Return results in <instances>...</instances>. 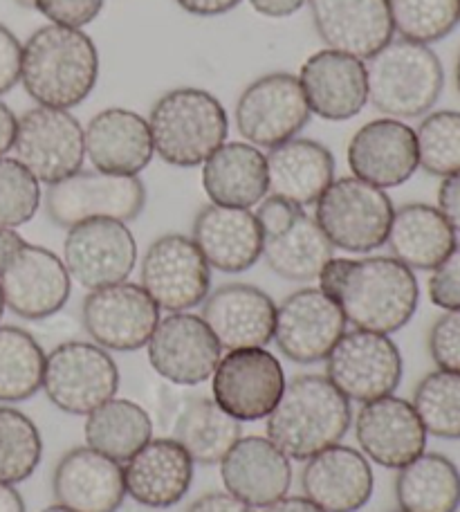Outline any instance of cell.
Segmentation results:
<instances>
[{
	"label": "cell",
	"instance_id": "obj_1",
	"mask_svg": "<svg viewBox=\"0 0 460 512\" xmlns=\"http://www.w3.org/2000/svg\"><path fill=\"white\" fill-rule=\"evenodd\" d=\"M319 290L337 301L348 324L391 335L416 315L420 288L413 270L393 256L330 259L319 272Z\"/></svg>",
	"mask_w": 460,
	"mask_h": 512
},
{
	"label": "cell",
	"instance_id": "obj_2",
	"mask_svg": "<svg viewBox=\"0 0 460 512\" xmlns=\"http://www.w3.org/2000/svg\"><path fill=\"white\" fill-rule=\"evenodd\" d=\"M99 52L84 30L45 25L23 45L21 84L36 104L70 111L97 86Z\"/></svg>",
	"mask_w": 460,
	"mask_h": 512
},
{
	"label": "cell",
	"instance_id": "obj_3",
	"mask_svg": "<svg viewBox=\"0 0 460 512\" xmlns=\"http://www.w3.org/2000/svg\"><path fill=\"white\" fill-rule=\"evenodd\" d=\"M268 420V438L294 461L339 445L353 423L351 400L326 376L308 373L285 384Z\"/></svg>",
	"mask_w": 460,
	"mask_h": 512
},
{
	"label": "cell",
	"instance_id": "obj_4",
	"mask_svg": "<svg viewBox=\"0 0 460 512\" xmlns=\"http://www.w3.org/2000/svg\"><path fill=\"white\" fill-rule=\"evenodd\" d=\"M153 151L171 167L191 169L227 140L229 120L220 99L202 88L167 90L149 113Z\"/></svg>",
	"mask_w": 460,
	"mask_h": 512
},
{
	"label": "cell",
	"instance_id": "obj_5",
	"mask_svg": "<svg viewBox=\"0 0 460 512\" xmlns=\"http://www.w3.org/2000/svg\"><path fill=\"white\" fill-rule=\"evenodd\" d=\"M368 104L393 120L427 115L443 95V61L429 45L391 41L366 63Z\"/></svg>",
	"mask_w": 460,
	"mask_h": 512
},
{
	"label": "cell",
	"instance_id": "obj_6",
	"mask_svg": "<svg viewBox=\"0 0 460 512\" xmlns=\"http://www.w3.org/2000/svg\"><path fill=\"white\" fill-rule=\"evenodd\" d=\"M315 205V221L333 248L368 254L386 245L395 207L384 189L344 176L330 182Z\"/></svg>",
	"mask_w": 460,
	"mask_h": 512
},
{
	"label": "cell",
	"instance_id": "obj_7",
	"mask_svg": "<svg viewBox=\"0 0 460 512\" xmlns=\"http://www.w3.org/2000/svg\"><path fill=\"white\" fill-rule=\"evenodd\" d=\"M43 200L45 214L63 230L95 218L131 223L144 212L146 187L137 176L77 171L50 185Z\"/></svg>",
	"mask_w": 460,
	"mask_h": 512
},
{
	"label": "cell",
	"instance_id": "obj_8",
	"mask_svg": "<svg viewBox=\"0 0 460 512\" xmlns=\"http://www.w3.org/2000/svg\"><path fill=\"white\" fill-rule=\"evenodd\" d=\"M41 389L57 409L72 416H88L92 409L115 398L119 371L106 349L72 340L45 355Z\"/></svg>",
	"mask_w": 460,
	"mask_h": 512
},
{
	"label": "cell",
	"instance_id": "obj_9",
	"mask_svg": "<svg viewBox=\"0 0 460 512\" xmlns=\"http://www.w3.org/2000/svg\"><path fill=\"white\" fill-rule=\"evenodd\" d=\"M14 151L36 180L54 185L81 171L86 160L84 126L70 111L36 106L18 117Z\"/></svg>",
	"mask_w": 460,
	"mask_h": 512
},
{
	"label": "cell",
	"instance_id": "obj_10",
	"mask_svg": "<svg viewBox=\"0 0 460 512\" xmlns=\"http://www.w3.org/2000/svg\"><path fill=\"white\" fill-rule=\"evenodd\" d=\"M310 106L297 75L270 72L254 79L236 102V126L252 146L274 149L310 122Z\"/></svg>",
	"mask_w": 460,
	"mask_h": 512
},
{
	"label": "cell",
	"instance_id": "obj_11",
	"mask_svg": "<svg viewBox=\"0 0 460 512\" xmlns=\"http://www.w3.org/2000/svg\"><path fill=\"white\" fill-rule=\"evenodd\" d=\"M326 378L346 400L371 402L393 391L402 382V355L389 335L360 331L344 333L328 353Z\"/></svg>",
	"mask_w": 460,
	"mask_h": 512
},
{
	"label": "cell",
	"instance_id": "obj_12",
	"mask_svg": "<svg viewBox=\"0 0 460 512\" xmlns=\"http://www.w3.org/2000/svg\"><path fill=\"white\" fill-rule=\"evenodd\" d=\"M279 358L265 346L227 351L211 376V393L220 409L238 423H252L272 414L285 391Z\"/></svg>",
	"mask_w": 460,
	"mask_h": 512
},
{
	"label": "cell",
	"instance_id": "obj_13",
	"mask_svg": "<svg viewBox=\"0 0 460 512\" xmlns=\"http://www.w3.org/2000/svg\"><path fill=\"white\" fill-rule=\"evenodd\" d=\"M140 286L167 313H189L211 292V268L193 239L164 234L146 250Z\"/></svg>",
	"mask_w": 460,
	"mask_h": 512
},
{
	"label": "cell",
	"instance_id": "obj_14",
	"mask_svg": "<svg viewBox=\"0 0 460 512\" xmlns=\"http://www.w3.org/2000/svg\"><path fill=\"white\" fill-rule=\"evenodd\" d=\"M90 340L106 351H140L160 324V308L140 283L122 281L90 290L81 304Z\"/></svg>",
	"mask_w": 460,
	"mask_h": 512
},
{
	"label": "cell",
	"instance_id": "obj_15",
	"mask_svg": "<svg viewBox=\"0 0 460 512\" xmlns=\"http://www.w3.org/2000/svg\"><path fill=\"white\" fill-rule=\"evenodd\" d=\"M346 324L342 308L324 290L301 288L276 306L272 340L288 360L317 364L342 340Z\"/></svg>",
	"mask_w": 460,
	"mask_h": 512
},
{
	"label": "cell",
	"instance_id": "obj_16",
	"mask_svg": "<svg viewBox=\"0 0 460 512\" xmlns=\"http://www.w3.org/2000/svg\"><path fill=\"white\" fill-rule=\"evenodd\" d=\"M63 263L81 288L99 290L122 283L137 263V243L126 223L95 218L70 227L63 241Z\"/></svg>",
	"mask_w": 460,
	"mask_h": 512
},
{
	"label": "cell",
	"instance_id": "obj_17",
	"mask_svg": "<svg viewBox=\"0 0 460 512\" xmlns=\"http://www.w3.org/2000/svg\"><path fill=\"white\" fill-rule=\"evenodd\" d=\"M0 292L14 315L39 322L68 304L72 279L66 263L52 250L25 243L0 272Z\"/></svg>",
	"mask_w": 460,
	"mask_h": 512
},
{
	"label": "cell",
	"instance_id": "obj_18",
	"mask_svg": "<svg viewBox=\"0 0 460 512\" xmlns=\"http://www.w3.org/2000/svg\"><path fill=\"white\" fill-rule=\"evenodd\" d=\"M149 362L158 376L180 387H196L214 376L223 349L200 315L171 313L160 319L149 344Z\"/></svg>",
	"mask_w": 460,
	"mask_h": 512
},
{
	"label": "cell",
	"instance_id": "obj_19",
	"mask_svg": "<svg viewBox=\"0 0 460 512\" xmlns=\"http://www.w3.org/2000/svg\"><path fill=\"white\" fill-rule=\"evenodd\" d=\"M346 158L353 176L368 185L400 187L420 167L416 131L393 117L366 122L348 142Z\"/></svg>",
	"mask_w": 460,
	"mask_h": 512
},
{
	"label": "cell",
	"instance_id": "obj_20",
	"mask_svg": "<svg viewBox=\"0 0 460 512\" xmlns=\"http://www.w3.org/2000/svg\"><path fill=\"white\" fill-rule=\"evenodd\" d=\"M355 438L366 459L400 470L425 452L427 429L409 400L384 396L364 402L355 418Z\"/></svg>",
	"mask_w": 460,
	"mask_h": 512
},
{
	"label": "cell",
	"instance_id": "obj_21",
	"mask_svg": "<svg viewBox=\"0 0 460 512\" xmlns=\"http://www.w3.org/2000/svg\"><path fill=\"white\" fill-rule=\"evenodd\" d=\"M328 50L368 61L393 41L389 0H306Z\"/></svg>",
	"mask_w": 460,
	"mask_h": 512
},
{
	"label": "cell",
	"instance_id": "obj_22",
	"mask_svg": "<svg viewBox=\"0 0 460 512\" xmlns=\"http://www.w3.org/2000/svg\"><path fill=\"white\" fill-rule=\"evenodd\" d=\"M200 306L202 322L220 349H256L272 342L276 304L265 290L250 283H227L209 292Z\"/></svg>",
	"mask_w": 460,
	"mask_h": 512
},
{
	"label": "cell",
	"instance_id": "obj_23",
	"mask_svg": "<svg viewBox=\"0 0 460 512\" xmlns=\"http://www.w3.org/2000/svg\"><path fill=\"white\" fill-rule=\"evenodd\" d=\"M299 84L310 113L321 120H353L368 104L366 63L351 54L328 48L315 52L301 66Z\"/></svg>",
	"mask_w": 460,
	"mask_h": 512
},
{
	"label": "cell",
	"instance_id": "obj_24",
	"mask_svg": "<svg viewBox=\"0 0 460 512\" xmlns=\"http://www.w3.org/2000/svg\"><path fill=\"white\" fill-rule=\"evenodd\" d=\"M225 490L252 508L281 501L292 486V465L265 436H241L220 461Z\"/></svg>",
	"mask_w": 460,
	"mask_h": 512
},
{
	"label": "cell",
	"instance_id": "obj_25",
	"mask_svg": "<svg viewBox=\"0 0 460 512\" xmlns=\"http://www.w3.org/2000/svg\"><path fill=\"white\" fill-rule=\"evenodd\" d=\"M301 488L306 499L324 512H357L371 501L375 477L362 452L333 445L306 461Z\"/></svg>",
	"mask_w": 460,
	"mask_h": 512
},
{
	"label": "cell",
	"instance_id": "obj_26",
	"mask_svg": "<svg viewBox=\"0 0 460 512\" xmlns=\"http://www.w3.org/2000/svg\"><path fill=\"white\" fill-rule=\"evenodd\" d=\"M59 506L75 512H119L126 499L124 468L92 447H75L63 454L52 477Z\"/></svg>",
	"mask_w": 460,
	"mask_h": 512
},
{
	"label": "cell",
	"instance_id": "obj_27",
	"mask_svg": "<svg viewBox=\"0 0 460 512\" xmlns=\"http://www.w3.org/2000/svg\"><path fill=\"white\" fill-rule=\"evenodd\" d=\"M191 232L209 268L218 272L241 274L261 261L263 232L250 209L209 203L198 212Z\"/></svg>",
	"mask_w": 460,
	"mask_h": 512
},
{
	"label": "cell",
	"instance_id": "obj_28",
	"mask_svg": "<svg viewBox=\"0 0 460 512\" xmlns=\"http://www.w3.org/2000/svg\"><path fill=\"white\" fill-rule=\"evenodd\" d=\"M193 459L173 438H151L124 463L126 495L135 504L164 510L180 504L193 483Z\"/></svg>",
	"mask_w": 460,
	"mask_h": 512
},
{
	"label": "cell",
	"instance_id": "obj_29",
	"mask_svg": "<svg viewBox=\"0 0 460 512\" xmlns=\"http://www.w3.org/2000/svg\"><path fill=\"white\" fill-rule=\"evenodd\" d=\"M86 158L92 167L115 176H140L153 160L149 122L128 108H106L84 128Z\"/></svg>",
	"mask_w": 460,
	"mask_h": 512
},
{
	"label": "cell",
	"instance_id": "obj_30",
	"mask_svg": "<svg viewBox=\"0 0 460 512\" xmlns=\"http://www.w3.org/2000/svg\"><path fill=\"white\" fill-rule=\"evenodd\" d=\"M268 185L272 196H281L299 207L315 205L335 180V158L328 146L306 137H292L270 149Z\"/></svg>",
	"mask_w": 460,
	"mask_h": 512
},
{
	"label": "cell",
	"instance_id": "obj_31",
	"mask_svg": "<svg viewBox=\"0 0 460 512\" xmlns=\"http://www.w3.org/2000/svg\"><path fill=\"white\" fill-rule=\"evenodd\" d=\"M202 189L214 205L250 209L270 194L268 162L259 146L225 142L202 164Z\"/></svg>",
	"mask_w": 460,
	"mask_h": 512
},
{
	"label": "cell",
	"instance_id": "obj_32",
	"mask_svg": "<svg viewBox=\"0 0 460 512\" xmlns=\"http://www.w3.org/2000/svg\"><path fill=\"white\" fill-rule=\"evenodd\" d=\"M454 227L438 207L411 203L395 209L386 245L409 270H436L456 245Z\"/></svg>",
	"mask_w": 460,
	"mask_h": 512
},
{
	"label": "cell",
	"instance_id": "obj_33",
	"mask_svg": "<svg viewBox=\"0 0 460 512\" xmlns=\"http://www.w3.org/2000/svg\"><path fill=\"white\" fill-rule=\"evenodd\" d=\"M333 256V243L321 232L315 218L303 212L288 230L265 236L261 259H265L276 277L294 283H308L319 277V272Z\"/></svg>",
	"mask_w": 460,
	"mask_h": 512
},
{
	"label": "cell",
	"instance_id": "obj_34",
	"mask_svg": "<svg viewBox=\"0 0 460 512\" xmlns=\"http://www.w3.org/2000/svg\"><path fill=\"white\" fill-rule=\"evenodd\" d=\"M395 499L402 512H456L460 508V470L445 454L422 452L400 468Z\"/></svg>",
	"mask_w": 460,
	"mask_h": 512
},
{
	"label": "cell",
	"instance_id": "obj_35",
	"mask_svg": "<svg viewBox=\"0 0 460 512\" xmlns=\"http://www.w3.org/2000/svg\"><path fill=\"white\" fill-rule=\"evenodd\" d=\"M86 445L117 463H126L153 438V420L128 398H110L86 416Z\"/></svg>",
	"mask_w": 460,
	"mask_h": 512
},
{
	"label": "cell",
	"instance_id": "obj_36",
	"mask_svg": "<svg viewBox=\"0 0 460 512\" xmlns=\"http://www.w3.org/2000/svg\"><path fill=\"white\" fill-rule=\"evenodd\" d=\"M241 436V423L220 409L214 398L189 400L173 425V441H178L193 463L200 465L223 461Z\"/></svg>",
	"mask_w": 460,
	"mask_h": 512
},
{
	"label": "cell",
	"instance_id": "obj_37",
	"mask_svg": "<svg viewBox=\"0 0 460 512\" xmlns=\"http://www.w3.org/2000/svg\"><path fill=\"white\" fill-rule=\"evenodd\" d=\"M45 353L18 326H0V402H23L43 387Z\"/></svg>",
	"mask_w": 460,
	"mask_h": 512
},
{
	"label": "cell",
	"instance_id": "obj_38",
	"mask_svg": "<svg viewBox=\"0 0 460 512\" xmlns=\"http://www.w3.org/2000/svg\"><path fill=\"white\" fill-rule=\"evenodd\" d=\"M43 456L39 427L14 407H0V483H23L36 472Z\"/></svg>",
	"mask_w": 460,
	"mask_h": 512
},
{
	"label": "cell",
	"instance_id": "obj_39",
	"mask_svg": "<svg viewBox=\"0 0 460 512\" xmlns=\"http://www.w3.org/2000/svg\"><path fill=\"white\" fill-rule=\"evenodd\" d=\"M411 405L427 434L460 441V373H429L416 387Z\"/></svg>",
	"mask_w": 460,
	"mask_h": 512
},
{
	"label": "cell",
	"instance_id": "obj_40",
	"mask_svg": "<svg viewBox=\"0 0 460 512\" xmlns=\"http://www.w3.org/2000/svg\"><path fill=\"white\" fill-rule=\"evenodd\" d=\"M393 30L404 41L436 43L460 23V0H389Z\"/></svg>",
	"mask_w": 460,
	"mask_h": 512
},
{
	"label": "cell",
	"instance_id": "obj_41",
	"mask_svg": "<svg viewBox=\"0 0 460 512\" xmlns=\"http://www.w3.org/2000/svg\"><path fill=\"white\" fill-rule=\"evenodd\" d=\"M418 164L431 176L447 178L460 171V113L436 111L416 131Z\"/></svg>",
	"mask_w": 460,
	"mask_h": 512
},
{
	"label": "cell",
	"instance_id": "obj_42",
	"mask_svg": "<svg viewBox=\"0 0 460 512\" xmlns=\"http://www.w3.org/2000/svg\"><path fill=\"white\" fill-rule=\"evenodd\" d=\"M41 185L21 162L0 158V225L30 223L41 207Z\"/></svg>",
	"mask_w": 460,
	"mask_h": 512
},
{
	"label": "cell",
	"instance_id": "obj_43",
	"mask_svg": "<svg viewBox=\"0 0 460 512\" xmlns=\"http://www.w3.org/2000/svg\"><path fill=\"white\" fill-rule=\"evenodd\" d=\"M427 344L438 369L460 373V308L447 310L436 319Z\"/></svg>",
	"mask_w": 460,
	"mask_h": 512
},
{
	"label": "cell",
	"instance_id": "obj_44",
	"mask_svg": "<svg viewBox=\"0 0 460 512\" xmlns=\"http://www.w3.org/2000/svg\"><path fill=\"white\" fill-rule=\"evenodd\" d=\"M32 5L52 25L81 30L101 14L106 0H32Z\"/></svg>",
	"mask_w": 460,
	"mask_h": 512
},
{
	"label": "cell",
	"instance_id": "obj_45",
	"mask_svg": "<svg viewBox=\"0 0 460 512\" xmlns=\"http://www.w3.org/2000/svg\"><path fill=\"white\" fill-rule=\"evenodd\" d=\"M429 297L438 308H460V243L454 245L447 259L431 274Z\"/></svg>",
	"mask_w": 460,
	"mask_h": 512
},
{
	"label": "cell",
	"instance_id": "obj_46",
	"mask_svg": "<svg viewBox=\"0 0 460 512\" xmlns=\"http://www.w3.org/2000/svg\"><path fill=\"white\" fill-rule=\"evenodd\" d=\"M303 212H306V209L290 203V200H285L281 196H265L259 203V209H256V221L261 225L263 239L265 236H274L288 230Z\"/></svg>",
	"mask_w": 460,
	"mask_h": 512
},
{
	"label": "cell",
	"instance_id": "obj_47",
	"mask_svg": "<svg viewBox=\"0 0 460 512\" xmlns=\"http://www.w3.org/2000/svg\"><path fill=\"white\" fill-rule=\"evenodd\" d=\"M23 45L12 30L0 23V95H7L21 81Z\"/></svg>",
	"mask_w": 460,
	"mask_h": 512
},
{
	"label": "cell",
	"instance_id": "obj_48",
	"mask_svg": "<svg viewBox=\"0 0 460 512\" xmlns=\"http://www.w3.org/2000/svg\"><path fill=\"white\" fill-rule=\"evenodd\" d=\"M438 209L447 218V223L460 232V171L443 180L438 189Z\"/></svg>",
	"mask_w": 460,
	"mask_h": 512
},
{
	"label": "cell",
	"instance_id": "obj_49",
	"mask_svg": "<svg viewBox=\"0 0 460 512\" xmlns=\"http://www.w3.org/2000/svg\"><path fill=\"white\" fill-rule=\"evenodd\" d=\"M187 512H254L252 506H247L245 501L234 497L232 492H207V495L198 497L187 508Z\"/></svg>",
	"mask_w": 460,
	"mask_h": 512
},
{
	"label": "cell",
	"instance_id": "obj_50",
	"mask_svg": "<svg viewBox=\"0 0 460 512\" xmlns=\"http://www.w3.org/2000/svg\"><path fill=\"white\" fill-rule=\"evenodd\" d=\"M176 3L191 16L211 18V16H223L232 12L243 0H176Z\"/></svg>",
	"mask_w": 460,
	"mask_h": 512
},
{
	"label": "cell",
	"instance_id": "obj_51",
	"mask_svg": "<svg viewBox=\"0 0 460 512\" xmlns=\"http://www.w3.org/2000/svg\"><path fill=\"white\" fill-rule=\"evenodd\" d=\"M254 12L268 18H288L306 5V0H250Z\"/></svg>",
	"mask_w": 460,
	"mask_h": 512
},
{
	"label": "cell",
	"instance_id": "obj_52",
	"mask_svg": "<svg viewBox=\"0 0 460 512\" xmlns=\"http://www.w3.org/2000/svg\"><path fill=\"white\" fill-rule=\"evenodd\" d=\"M25 243L27 241L14 230V227L0 225V272H3L7 268V263L23 250Z\"/></svg>",
	"mask_w": 460,
	"mask_h": 512
},
{
	"label": "cell",
	"instance_id": "obj_53",
	"mask_svg": "<svg viewBox=\"0 0 460 512\" xmlns=\"http://www.w3.org/2000/svg\"><path fill=\"white\" fill-rule=\"evenodd\" d=\"M16 128L18 117L12 113V108L0 102V158H5V155L14 149Z\"/></svg>",
	"mask_w": 460,
	"mask_h": 512
},
{
	"label": "cell",
	"instance_id": "obj_54",
	"mask_svg": "<svg viewBox=\"0 0 460 512\" xmlns=\"http://www.w3.org/2000/svg\"><path fill=\"white\" fill-rule=\"evenodd\" d=\"M263 512H324L306 497H283L276 504L263 508Z\"/></svg>",
	"mask_w": 460,
	"mask_h": 512
},
{
	"label": "cell",
	"instance_id": "obj_55",
	"mask_svg": "<svg viewBox=\"0 0 460 512\" xmlns=\"http://www.w3.org/2000/svg\"><path fill=\"white\" fill-rule=\"evenodd\" d=\"M0 512H25L21 492L9 483H0Z\"/></svg>",
	"mask_w": 460,
	"mask_h": 512
},
{
	"label": "cell",
	"instance_id": "obj_56",
	"mask_svg": "<svg viewBox=\"0 0 460 512\" xmlns=\"http://www.w3.org/2000/svg\"><path fill=\"white\" fill-rule=\"evenodd\" d=\"M41 512H75V510H70V508H66V506H59V504H54V506L45 508V510H41Z\"/></svg>",
	"mask_w": 460,
	"mask_h": 512
},
{
	"label": "cell",
	"instance_id": "obj_57",
	"mask_svg": "<svg viewBox=\"0 0 460 512\" xmlns=\"http://www.w3.org/2000/svg\"><path fill=\"white\" fill-rule=\"evenodd\" d=\"M456 88H458V95H460V54H458V61H456Z\"/></svg>",
	"mask_w": 460,
	"mask_h": 512
},
{
	"label": "cell",
	"instance_id": "obj_58",
	"mask_svg": "<svg viewBox=\"0 0 460 512\" xmlns=\"http://www.w3.org/2000/svg\"><path fill=\"white\" fill-rule=\"evenodd\" d=\"M5 313V301H3V292H0V317Z\"/></svg>",
	"mask_w": 460,
	"mask_h": 512
},
{
	"label": "cell",
	"instance_id": "obj_59",
	"mask_svg": "<svg viewBox=\"0 0 460 512\" xmlns=\"http://www.w3.org/2000/svg\"><path fill=\"white\" fill-rule=\"evenodd\" d=\"M389 512H402V510H389Z\"/></svg>",
	"mask_w": 460,
	"mask_h": 512
},
{
	"label": "cell",
	"instance_id": "obj_60",
	"mask_svg": "<svg viewBox=\"0 0 460 512\" xmlns=\"http://www.w3.org/2000/svg\"><path fill=\"white\" fill-rule=\"evenodd\" d=\"M131 512H137V510H131Z\"/></svg>",
	"mask_w": 460,
	"mask_h": 512
}]
</instances>
